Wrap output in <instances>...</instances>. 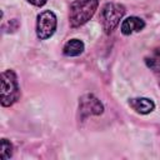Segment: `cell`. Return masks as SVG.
Here are the masks:
<instances>
[{
    "mask_svg": "<svg viewBox=\"0 0 160 160\" xmlns=\"http://www.w3.org/2000/svg\"><path fill=\"white\" fill-rule=\"evenodd\" d=\"M145 28V21L138 16H129L125 20H122L120 25V30L124 35H131L132 32L141 31Z\"/></svg>",
    "mask_w": 160,
    "mask_h": 160,
    "instance_id": "7",
    "label": "cell"
},
{
    "mask_svg": "<svg viewBox=\"0 0 160 160\" xmlns=\"http://www.w3.org/2000/svg\"><path fill=\"white\" fill-rule=\"evenodd\" d=\"M28 2H30L31 5H34V6H44L45 4H46V1L48 0H26Z\"/></svg>",
    "mask_w": 160,
    "mask_h": 160,
    "instance_id": "11",
    "label": "cell"
},
{
    "mask_svg": "<svg viewBox=\"0 0 160 160\" xmlns=\"http://www.w3.org/2000/svg\"><path fill=\"white\" fill-rule=\"evenodd\" d=\"M99 0H74L69 8V22L72 28H79L88 22L95 14Z\"/></svg>",
    "mask_w": 160,
    "mask_h": 160,
    "instance_id": "1",
    "label": "cell"
},
{
    "mask_svg": "<svg viewBox=\"0 0 160 160\" xmlns=\"http://www.w3.org/2000/svg\"><path fill=\"white\" fill-rule=\"evenodd\" d=\"M84 49H85V45H84V42L81 40H79V39H70L64 45L62 54L65 56H79L80 54H82Z\"/></svg>",
    "mask_w": 160,
    "mask_h": 160,
    "instance_id": "8",
    "label": "cell"
},
{
    "mask_svg": "<svg viewBox=\"0 0 160 160\" xmlns=\"http://www.w3.org/2000/svg\"><path fill=\"white\" fill-rule=\"evenodd\" d=\"M0 96L2 106H11L20 96V88L18 76L14 70H4L1 72V86Z\"/></svg>",
    "mask_w": 160,
    "mask_h": 160,
    "instance_id": "2",
    "label": "cell"
},
{
    "mask_svg": "<svg viewBox=\"0 0 160 160\" xmlns=\"http://www.w3.org/2000/svg\"><path fill=\"white\" fill-rule=\"evenodd\" d=\"M159 85H160V81H159Z\"/></svg>",
    "mask_w": 160,
    "mask_h": 160,
    "instance_id": "12",
    "label": "cell"
},
{
    "mask_svg": "<svg viewBox=\"0 0 160 160\" xmlns=\"http://www.w3.org/2000/svg\"><path fill=\"white\" fill-rule=\"evenodd\" d=\"M129 105L134 111H136L138 114H141V115L150 114L155 109V102L149 98H132V99H129Z\"/></svg>",
    "mask_w": 160,
    "mask_h": 160,
    "instance_id": "6",
    "label": "cell"
},
{
    "mask_svg": "<svg viewBox=\"0 0 160 160\" xmlns=\"http://www.w3.org/2000/svg\"><path fill=\"white\" fill-rule=\"evenodd\" d=\"M145 64L146 66L152 70L154 72L160 74V48L152 49L146 56H145Z\"/></svg>",
    "mask_w": 160,
    "mask_h": 160,
    "instance_id": "9",
    "label": "cell"
},
{
    "mask_svg": "<svg viewBox=\"0 0 160 160\" xmlns=\"http://www.w3.org/2000/svg\"><path fill=\"white\" fill-rule=\"evenodd\" d=\"M12 156V145L9 140L2 139L1 140V150H0V159L6 160Z\"/></svg>",
    "mask_w": 160,
    "mask_h": 160,
    "instance_id": "10",
    "label": "cell"
},
{
    "mask_svg": "<svg viewBox=\"0 0 160 160\" xmlns=\"http://www.w3.org/2000/svg\"><path fill=\"white\" fill-rule=\"evenodd\" d=\"M125 15V6L119 2H106L100 10V24L106 34L112 32V30L119 25L120 20Z\"/></svg>",
    "mask_w": 160,
    "mask_h": 160,
    "instance_id": "3",
    "label": "cell"
},
{
    "mask_svg": "<svg viewBox=\"0 0 160 160\" xmlns=\"http://www.w3.org/2000/svg\"><path fill=\"white\" fill-rule=\"evenodd\" d=\"M58 19L51 10L41 11L36 18V35L40 40L51 38L56 30Z\"/></svg>",
    "mask_w": 160,
    "mask_h": 160,
    "instance_id": "4",
    "label": "cell"
},
{
    "mask_svg": "<svg viewBox=\"0 0 160 160\" xmlns=\"http://www.w3.org/2000/svg\"><path fill=\"white\" fill-rule=\"evenodd\" d=\"M79 112L81 118L98 116L104 112V105L92 94H85L79 100Z\"/></svg>",
    "mask_w": 160,
    "mask_h": 160,
    "instance_id": "5",
    "label": "cell"
}]
</instances>
